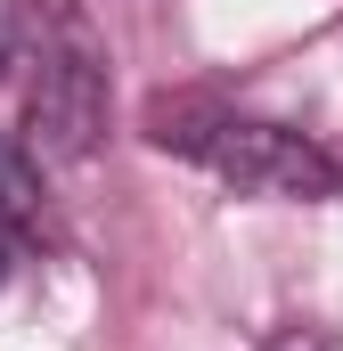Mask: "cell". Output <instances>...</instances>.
<instances>
[{"instance_id":"8992f818","label":"cell","mask_w":343,"mask_h":351,"mask_svg":"<svg viewBox=\"0 0 343 351\" xmlns=\"http://www.w3.org/2000/svg\"><path fill=\"white\" fill-rule=\"evenodd\" d=\"M0 278H8V229H0Z\"/></svg>"},{"instance_id":"6da1fadb","label":"cell","mask_w":343,"mask_h":351,"mask_svg":"<svg viewBox=\"0 0 343 351\" xmlns=\"http://www.w3.org/2000/svg\"><path fill=\"white\" fill-rule=\"evenodd\" d=\"M156 139L246 196H335L343 188V156L261 114H156Z\"/></svg>"},{"instance_id":"5b68a950","label":"cell","mask_w":343,"mask_h":351,"mask_svg":"<svg viewBox=\"0 0 343 351\" xmlns=\"http://www.w3.org/2000/svg\"><path fill=\"white\" fill-rule=\"evenodd\" d=\"M16 58V25H8V0H0V66Z\"/></svg>"},{"instance_id":"277c9868","label":"cell","mask_w":343,"mask_h":351,"mask_svg":"<svg viewBox=\"0 0 343 351\" xmlns=\"http://www.w3.org/2000/svg\"><path fill=\"white\" fill-rule=\"evenodd\" d=\"M261 351H343V335H335V327H311V319H294V327H278Z\"/></svg>"},{"instance_id":"7a4b0ae2","label":"cell","mask_w":343,"mask_h":351,"mask_svg":"<svg viewBox=\"0 0 343 351\" xmlns=\"http://www.w3.org/2000/svg\"><path fill=\"white\" fill-rule=\"evenodd\" d=\"M25 156L33 164H74L98 147L106 131V66L82 33L66 25L58 49H41V74H33V106H25Z\"/></svg>"},{"instance_id":"3957f363","label":"cell","mask_w":343,"mask_h":351,"mask_svg":"<svg viewBox=\"0 0 343 351\" xmlns=\"http://www.w3.org/2000/svg\"><path fill=\"white\" fill-rule=\"evenodd\" d=\"M33 204H41V172H33V156L0 139V221H25Z\"/></svg>"}]
</instances>
